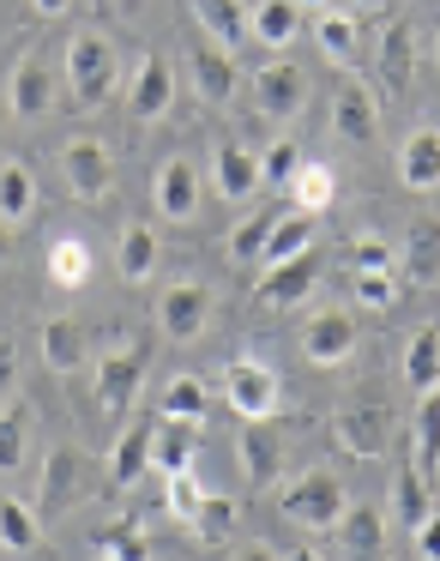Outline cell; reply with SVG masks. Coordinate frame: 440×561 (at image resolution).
Returning <instances> with one entry per match:
<instances>
[{
  "label": "cell",
  "instance_id": "obj_36",
  "mask_svg": "<svg viewBox=\"0 0 440 561\" xmlns=\"http://www.w3.org/2000/svg\"><path fill=\"white\" fill-rule=\"evenodd\" d=\"M187 525H194L199 543H223V537H235V525H242V507H235L230 495H211V489H206Z\"/></svg>",
  "mask_w": 440,
  "mask_h": 561
},
{
  "label": "cell",
  "instance_id": "obj_37",
  "mask_svg": "<svg viewBox=\"0 0 440 561\" xmlns=\"http://www.w3.org/2000/svg\"><path fill=\"white\" fill-rule=\"evenodd\" d=\"M49 278L61 284V290L91 284V248L79 242V236H55V242H49Z\"/></svg>",
  "mask_w": 440,
  "mask_h": 561
},
{
  "label": "cell",
  "instance_id": "obj_33",
  "mask_svg": "<svg viewBox=\"0 0 440 561\" xmlns=\"http://www.w3.org/2000/svg\"><path fill=\"white\" fill-rule=\"evenodd\" d=\"M158 411H163V416H182V423H206V411H211L206 380H199V375H170V380H163Z\"/></svg>",
  "mask_w": 440,
  "mask_h": 561
},
{
  "label": "cell",
  "instance_id": "obj_2",
  "mask_svg": "<svg viewBox=\"0 0 440 561\" xmlns=\"http://www.w3.org/2000/svg\"><path fill=\"white\" fill-rule=\"evenodd\" d=\"M223 399H230L235 416H247V423H266V416H278L283 380H278V368L259 363V356H235V363L223 368Z\"/></svg>",
  "mask_w": 440,
  "mask_h": 561
},
{
  "label": "cell",
  "instance_id": "obj_4",
  "mask_svg": "<svg viewBox=\"0 0 440 561\" xmlns=\"http://www.w3.org/2000/svg\"><path fill=\"white\" fill-rule=\"evenodd\" d=\"M61 175H67V187H73L79 199H109L115 194V158H109V146L103 139H67L61 146Z\"/></svg>",
  "mask_w": 440,
  "mask_h": 561
},
{
  "label": "cell",
  "instance_id": "obj_19",
  "mask_svg": "<svg viewBox=\"0 0 440 561\" xmlns=\"http://www.w3.org/2000/svg\"><path fill=\"white\" fill-rule=\"evenodd\" d=\"M194 91L206 103H230L235 98V55L218 43H199L194 49Z\"/></svg>",
  "mask_w": 440,
  "mask_h": 561
},
{
  "label": "cell",
  "instance_id": "obj_25",
  "mask_svg": "<svg viewBox=\"0 0 440 561\" xmlns=\"http://www.w3.org/2000/svg\"><path fill=\"white\" fill-rule=\"evenodd\" d=\"M398 175L416 194H435L440 187V134H410L398 151Z\"/></svg>",
  "mask_w": 440,
  "mask_h": 561
},
{
  "label": "cell",
  "instance_id": "obj_1",
  "mask_svg": "<svg viewBox=\"0 0 440 561\" xmlns=\"http://www.w3.org/2000/svg\"><path fill=\"white\" fill-rule=\"evenodd\" d=\"M121 85V61H115V43L103 31H73L67 37V91H73L79 110H103Z\"/></svg>",
  "mask_w": 440,
  "mask_h": 561
},
{
  "label": "cell",
  "instance_id": "obj_3",
  "mask_svg": "<svg viewBox=\"0 0 440 561\" xmlns=\"http://www.w3.org/2000/svg\"><path fill=\"white\" fill-rule=\"evenodd\" d=\"M278 507H283V519L308 525V531H332V525H338V513L350 507V495H344V483L332 471H302L278 495Z\"/></svg>",
  "mask_w": 440,
  "mask_h": 561
},
{
  "label": "cell",
  "instance_id": "obj_23",
  "mask_svg": "<svg viewBox=\"0 0 440 561\" xmlns=\"http://www.w3.org/2000/svg\"><path fill=\"white\" fill-rule=\"evenodd\" d=\"M308 248H314V211H278V224H271L259 260H266V266H283V260L308 254Z\"/></svg>",
  "mask_w": 440,
  "mask_h": 561
},
{
  "label": "cell",
  "instance_id": "obj_51",
  "mask_svg": "<svg viewBox=\"0 0 440 561\" xmlns=\"http://www.w3.org/2000/svg\"><path fill=\"white\" fill-rule=\"evenodd\" d=\"M296 7H320V13H326V7H332V0H296Z\"/></svg>",
  "mask_w": 440,
  "mask_h": 561
},
{
  "label": "cell",
  "instance_id": "obj_12",
  "mask_svg": "<svg viewBox=\"0 0 440 561\" xmlns=\"http://www.w3.org/2000/svg\"><path fill=\"white\" fill-rule=\"evenodd\" d=\"M211 182H218V194L223 199H254L259 194V182H266V170H259V158L247 146H218L211 151Z\"/></svg>",
  "mask_w": 440,
  "mask_h": 561
},
{
  "label": "cell",
  "instance_id": "obj_49",
  "mask_svg": "<svg viewBox=\"0 0 440 561\" xmlns=\"http://www.w3.org/2000/svg\"><path fill=\"white\" fill-rule=\"evenodd\" d=\"M73 0H31V13H43V19H61Z\"/></svg>",
  "mask_w": 440,
  "mask_h": 561
},
{
  "label": "cell",
  "instance_id": "obj_34",
  "mask_svg": "<svg viewBox=\"0 0 440 561\" xmlns=\"http://www.w3.org/2000/svg\"><path fill=\"white\" fill-rule=\"evenodd\" d=\"M332 531H338V549H344V556H374L386 519H380L374 507H356V501H350V507L338 513V525H332Z\"/></svg>",
  "mask_w": 440,
  "mask_h": 561
},
{
  "label": "cell",
  "instance_id": "obj_27",
  "mask_svg": "<svg viewBox=\"0 0 440 561\" xmlns=\"http://www.w3.org/2000/svg\"><path fill=\"white\" fill-rule=\"evenodd\" d=\"M115 266H121L127 284H146L158 272V230L151 224H127L121 242H115Z\"/></svg>",
  "mask_w": 440,
  "mask_h": 561
},
{
  "label": "cell",
  "instance_id": "obj_43",
  "mask_svg": "<svg viewBox=\"0 0 440 561\" xmlns=\"http://www.w3.org/2000/svg\"><path fill=\"white\" fill-rule=\"evenodd\" d=\"M199 495H206V483H199L194 477V465H187V471H175V477H163V507L175 513V519H194V507H199Z\"/></svg>",
  "mask_w": 440,
  "mask_h": 561
},
{
  "label": "cell",
  "instance_id": "obj_40",
  "mask_svg": "<svg viewBox=\"0 0 440 561\" xmlns=\"http://www.w3.org/2000/svg\"><path fill=\"white\" fill-rule=\"evenodd\" d=\"M146 531H139L134 519H121V525H103L97 537H91V556H109V561H139L146 556Z\"/></svg>",
  "mask_w": 440,
  "mask_h": 561
},
{
  "label": "cell",
  "instance_id": "obj_46",
  "mask_svg": "<svg viewBox=\"0 0 440 561\" xmlns=\"http://www.w3.org/2000/svg\"><path fill=\"white\" fill-rule=\"evenodd\" d=\"M356 272H392L386 236H356Z\"/></svg>",
  "mask_w": 440,
  "mask_h": 561
},
{
  "label": "cell",
  "instance_id": "obj_22",
  "mask_svg": "<svg viewBox=\"0 0 440 561\" xmlns=\"http://www.w3.org/2000/svg\"><path fill=\"white\" fill-rule=\"evenodd\" d=\"M314 43L332 67H356V55H362V31H356V19L338 13V7H326V13L314 19Z\"/></svg>",
  "mask_w": 440,
  "mask_h": 561
},
{
  "label": "cell",
  "instance_id": "obj_5",
  "mask_svg": "<svg viewBox=\"0 0 440 561\" xmlns=\"http://www.w3.org/2000/svg\"><path fill=\"white\" fill-rule=\"evenodd\" d=\"M158 327L170 332L175 344L199 339V332L211 327V290H206L199 278H182V284H170V290L158 296Z\"/></svg>",
  "mask_w": 440,
  "mask_h": 561
},
{
  "label": "cell",
  "instance_id": "obj_48",
  "mask_svg": "<svg viewBox=\"0 0 440 561\" xmlns=\"http://www.w3.org/2000/svg\"><path fill=\"white\" fill-rule=\"evenodd\" d=\"M13 380H19V351H13V339H0V399L13 392Z\"/></svg>",
  "mask_w": 440,
  "mask_h": 561
},
{
  "label": "cell",
  "instance_id": "obj_21",
  "mask_svg": "<svg viewBox=\"0 0 440 561\" xmlns=\"http://www.w3.org/2000/svg\"><path fill=\"white\" fill-rule=\"evenodd\" d=\"M404 387L422 399L428 387H440V327H416L404 344Z\"/></svg>",
  "mask_w": 440,
  "mask_h": 561
},
{
  "label": "cell",
  "instance_id": "obj_8",
  "mask_svg": "<svg viewBox=\"0 0 440 561\" xmlns=\"http://www.w3.org/2000/svg\"><path fill=\"white\" fill-rule=\"evenodd\" d=\"M302 356L314 368L350 363V356H356V320L344 314V308H320V314L302 327Z\"/></svg>",
  "mask_w": 440,
  "mask_h": 561
},
{
  "label": "cell",
  "instance_id": "obj_41",
  "mask_svg": "<svg viewBox=\"0 0 440 561\" xmlns=\"http://www.w3.org/2000/svg\"><path fill=\"white\" fill-rule=\"evenodd\" d=\"M271 224H278V211H271V206H259L254 218L235 224V230H230V260H259V248H266Z\"/></svg>",
  "mask_w": 440,
  "mask_h": 561
},
{
  "label": "cell",
  "instance_id": "obj_45",
  "mask_svg": "<svg viewBox=\"0 0 440 561\" xmlns=\"http://www.w3.org/2000/svg\"><path fill=\"white\" fill-rule=\"evenodd\" d=\"M296 163H302V146H296V139H278V146H271L266 158H259V170H266V182H271V187H290Z\"/></svg>",
  "mask_w": 440,
  "mask_h": 561
},
{
  "label": "cell",
  "instance_id": "obj_17",
  "mask_svg": "<svg viewBox=\"0 0 440 561\" xmlns=\"http://www.w3.org/2000/svg\"><path fill=\"white\" fill-rule=\"evenodd\" d=\"M410 79H416V37L404 19H392L386 37H380V85L398 98V91H410Z\"/></svg>",
  "mask_w": 440,
  "mask_h": 561
},
{
  "label": "cell",
  "instance_id": "obj_28",
  "mask_svg": "<svg viewBox=\"0 0 440 561\" xmlns=\"http://www.w3.org/2000/svg\"><path fill=\"white\" fill-rule=\"evenodd\" d=\"M37 543H43L37 507H25L19 495H0V549H7V556H31Z\"/></svg>",
  "mask_w": 440,
  "mask_h": 561
},
{
  "label": "cell",
  "instance_id": "obj_35",
  "mask_svg": "<svg viewBox=\"0 0 440 561\" xmlns=\"http://www.w3.org/2000/svg\"><path fill=\"white\" fill-rule=\"evenodd\" d=\"M31 211H37V175L19 158H7L0 163V218L19 224V218H31Z\"/></svg>",
  "mask_w": 440,
  "mask_h": 561
},
{
  "label": "cell",
  "instance_id": "obj_10",
  "mask_svg": "<svg viewBox=\"0 0 440 561\" xmlns=\"http://www.w3.org/2000/svg\"><path fill=\"white\" fill-rule=\"evenodd\" d=\"M332 127H338V139H350V146H374L380 139V103L368 85H338V98H332Z\"/></svg>",
  "mask_w": 440,
  "mask_h": 561
},
{
  "label": "cell",
  "instance_id": "obj_7",
  "mask_svg": "<svg viewBox=\"0 0 440 561\" xmlns=\"http://www.w3.org/2000/svg\"><path fill=\"white\" fill-rule=\"evenodd\" d=\"M302 103H308V73H302V67H290V61L259 67L254 110L266 115V122H296V115H302Z\"/></svg>",
  "mask_w": 440,
  "mask_h": 561
},
{
  "label": "cell",
  "instance_id": "obj_30",
  "mask_svg": "<svg viewBox=\"0 0 440 561\" xmlns=\"http://www.w3.org/2000/svg\"><path fill=\"white\" fill-rule=\"evenodd\" d=\"M109 471H115V483H121V489H134L139 477L151 471V423L121 428V440H115V453H109Z\"/></svg>",
  "mask_w": 440,
  "mask_h": 561
},
{
  "label": "cell",
  "instance_id": "obj_26",
  "mask_svg": "<svg viewBox=\"0 0 440 561\" xmlns=\"http://www.w3.org/2000/svg\"><path fill=\"white\" fill-rule=\"evenodd\" d=\"M43 363H49V375H79V363H85V339H79V327L67 314L43 320Z\"/></svg>",
  "mask_w": 440,
  "mask_h": 561
},
{
  "label": "cell",
  "instance_id": "obj_38",
  "mask_svg": "<svg viewBox=\"0 0 440 561\" xmlns=\"http://www.w3.org/2000/svg\"><path fill=\"white\" fill-rule=\"evenodd\" d=\"M25 440H31V411L25 404H7L0 411V477H13L25 465Z\"/></svg>",
  "mask_w": 440,
  "mask_h": 561
},
{
  "label": "cell",
  "instance_id": "obj_11",
  "mask_svg": "<svg viewBox=\"0 0 440 561\" xmlns=\"http://www.w3.org/2000/svg\"><path fill=\"white\" fill-rule=\"evenodd\" d=\"M332 440L356 459H380L386 453V411L380 404H356V411H338L332 416Z\"/></svg>",
  "mask_w": 440,
  "mask_h": 561
},
{
  "label": "cell",
  "instance_id": "obj_24",
  "mask_svg": "<svg viewBox=\"0 0 440 561\" xmlns=\"http://www.w3.org/2000/svg\"><path fill=\"white\" fill-rule=\"evenodd\" d=\"M194 7V19H199V31H206V43H218V49H242V37H247V19H242V7L235 0H187Z\"/></svg>",
  "mask_w": 440,
  "mask_h": 561
},
{
  "label": "cell",
  "instance_id": "obj_9",
  "mask_svg": "<svg viewBox=\"0 0 440 561\" xmlns=\"http://www.w3.org/2000/svg\"><path fill=\"white\" fill-rule=\"evenodd\" d=\"M320 284V254L308 248V254L283 260V266H266V278H259V308H296L308 290Z\"/></svg>",
  "mask_w": 440,
  "mask_h": 561
},
{
  "label": "cell",
  "instance_id": "obj_6",
  "mask_svg": "<svg viewBox=\"0 0 440 561\" xmlns=\"http://www.w3.org/2000/svg\"><path fill=\"white\" fill-rule=\"evenodd\" d=\"M146 387V351H109L97 363V404L103 416H127Z\"/></svg>",
  "mask_w": 440,
  "mask_h": 561
},
{
  "label": "cell",
  "instance_id": "obj_42",
  "mask_svg": "<svg viewBox=\"0 0 440 561\" xmlns=\"http://www.w3.org/2000/svg\"><path fill=\"white\" fill-rule=\"evenodd\" d=\"M416 459H440V387L416 399Z\"/></svg>",
  "mask_w": 440,
  "mask_h": 561
},
{
  "label": "cell",
  "instance_id": "obj_13",
  "mask_svg": "<svg viewBox=\"0 0 440 561\" xmlns=\"http://www.w3.org/2000/svg\"><path fill=\"white\" fill-rule=\"evenodd\" d=\"M151 199H158V211L170 224H187L199 211V170L187 158H170L158 170V194H151Z\"/></svg>",
  "mask_w": 440,
  "mask_h": 561
},
{
  "label": "cell",
  "instance_id": "obj_39",
  "mask_svg": "<svg viewBox=\"0 0 440 561\" xmlns=\"http://www.w3.org/2000/svg\"><path fill=\"white\" fill-rule=\"evenodd\" d=\"M79 477H85V459L73 447H55L49 465H43V501H73Z\"/></svg>",
  "mask_w": 440,
  "mask_h": 561
},
{
  "label": "cell",
  "instance_id": "obj_20",
  "mask_svg": "<svg viewBox=\"0 0 440 561\" xmlns=\"http://www.w3.org/2000/svg\"><path fill=\"white\" fill-rule=\"evenodd\" d=\"M247 31L266 49H290L296 31H302V7L296 0H259V7H247Z\"/></svg>",
  "mask_w": 440,
  "mask_h": 561
},
{
  "label": "cell",
  "instance_id": "obj_32",
  "mask_svg": "<svg viewBox=\"0 0 440 561\" xmlns=\"http://www.w3.org/2000/svg\"><path fill=\"white\" fill-rule=\"evenodd\" d=\"M332 194H338V175H332V163H314V158L296 163V175H290V199H296V211H326V206H332Z\"/></svg>",
  "mask_w": 440,
  "mask_h": 561
},
{
  "label": "cell",
  "instance_id": "obj_44",
  "mask_svg": "<svg viewBox=\"0 0 440 561\" xmlns=\"http://www.w3.org/2000/svg\"><path fill=\"white\" fill-rule=\"evenodd\" d=\"M356 302L386 314V308L398 302V278H392V272H356Z\"/></svg>",
  "mask_w": 440,
  "mask_h": 561
},
{
  "label": "cell",
  "instance_id": "obj_53",
  "mask_svg": "<svg viewBox=\"0 0 440 561\" xmlns=\"http://www.w3.org/2000/svg\"><path fill=\"white\" fill-rule=\"evenodd\" d=\"M435 55H440V31H435Z\"/></svg>",
  "mask_w": 440,
  "mask_h": 561
},
{
  "label": "cell",
  "instance_id": "obj_15",
  "mask_svg": "<svg viewBox=\"0 0 440 561\" xmlns=\"http://www.w3.org/2000/svg\"><path fill=\"white\" fill-rule=\"evenodd\" d=\"M199 453V423H182V416H158L151 423V465H158L163 477L187 471Z\"/></svg>",
  "mask_w": 440,
  "mask_h": 561
},
{
  "label": "cell",
  "instance_id": "obj_52",
  "mask_svg": "<svg viewBox=\"0 0 440 561\" xmlns=\"http://www.w3.org/2000/svg\"><path fill=\"white\" fill-rule=\"evenodd\" d=\"M350 7H368V13H374V7H386V0H350Z\"/></svg>",
  "mask_w": 440,
  "mask_h": 561
},
{
  "label": "cell",
  "instance_id": "obj_16",
  "mask_svg": "<svg viewBox=\"0 0 440 561\" xmlns=\"http://www.w3.org/2000/svg\"><path fill=\"white\" fill-rule=\"evenodd\" d=\"M235 453H242V477H247V483H254V489H278V477H283V447L271 440L266 423H247L242 440H235Z\"/></svg>",
  "mask_w": 440,
  "mask_h": 561
},
{
  "label": "cell",
  "instance_id": "obj_47",
  "mask_svg": "<svg viewBox=\"0 0 440 561\" xmlns=\"http://www.w3.org/2000/svg\"><path fill=\"white\" fill-rule=\"evenodd\" d=\"M410 549H416L422 561H440V513H428V519L410 531Z\"/></svg>",
  "mask_w": 440,
  "mask_h": 561
},
{
  "label": "cell",
  "instance_id": "obj_31",
  "mask_svg": "<svg viewBox=\"0 0 440 561\" xmlns=\"http://www.w3.org/2000/svg\"><path fill=\"white\" fill-rule=\"evenodd\" d=\"M404 272H410V284H435L440 278V224L435 218H416L410 224V242H404Z\"/></svg>",
  "mask_w": 440,
  "mask_h": 561
},
{
  "label": "cell",
  "instance_id": "obj_50",
  "mask_svg": "<svg viewBox=\"0 0 440 561\" xmlns=\"http://www.w3.org/2000/svg\"><path fill=\"white\" fill-rule=\"evenodd\" d=\"M7 248H13V236H7V218H0V260H7Z\"/></svg>",
  "mask_w": 440,
  "mask_h": 561
},
{
  "label": "cell",
  "instance_id": "obj_18",
  "mask_svg": "<svg viewBox=\"0 0 440 561\" xmlns=\"http://www.w3.org/2000/svg\"><path fill=\"white\" fill-rule=\"evenodd\" d=\"M49 103H55V73L37 55H25L13 67V115L19 122H37V115H49Z\"/></svg>",
  "mask_w": 440,
  "mask_h": 561
},
{
  "label": "cell",
  "instance_id": "obj_14",
  "mask_svg": "<svg viewBox=\"0 0 440 561\" xmlns=\"http://www.w3.org/2000/svg\"><path fill=\"white\" fill-rule=\"evenodd\" d=\"M127 103H134L139 122H163V115H170L175 73H170V61H163V55H146V61H139V79H134V91H127Z\"/></svg>",
  "mask_w": 440,
  "mask_h": 561
},
{
  "label": "cell",
  "instance_id": "obj_29",
  "mask_svg": "<svg viewBox=\"0 0 440 561\" xmlns=\"http://www.w3.org/2000/svg\"><path fill=\"white\" fill-rule=\"evenodd\" d=\"M392 513H398L404 531H416V525L435 513V501H428V477H422V465H416V459L398 465V483H392Z\"/></svg>",
  "mask_w": 440,
  "mask_h": 561
}]
</instances>
